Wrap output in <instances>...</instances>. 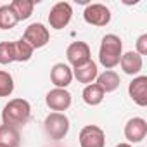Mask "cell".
<instances>
[{
    "mask_svg": "<svg viewBox=\"0 0 147 147\" xmlns=\"http://www.w3.org/2000/svg\"><path fill=\"white\" fill-rule=\"evenodd\" d=\"M31 118V106L26 99H12L9 100L5 106H4V111H2V121L4 125L7 126H12V128H21L24 126Z\"/></svg>",
    "mask_w": 147,
    "mask_h": 147,
    "instance_id": "6da1fadb",
    "label": "cell"
},
{
    "mask_svg": "<svg viewBox=\"0 0 147 147\" xmlns=\"http://www.w3.org/2000/svg\"><path fill=\"white\" fill-rule=\"evenodd\" d=\"M123 55V42L118 35L109 33L102 38L100 49H99V62L106 69H113L119 64V59Z\"/></svg>",
    "mask_w": 147,
    "mask_h": 147,
    "instance_id": "7a4b0ae2",
    "label": "cell"
},
{
    "mask_svg": "<svg viewBox=\"0 0 147 147\" xmlns=\"http://www.w3.org/2000/svg\"><path fill=\"white\" fill-rule=\"evenodd\" d=\"M43 130L49 138L61 140L69 131V119L64 113H50L43 121Z\"/></svg>",
    "mask_w": 147,
    "mask_h": 147,
    "instance_id": "3957f363",
    "label": "cell"
},
{
    "mask_svg": "<svg viewBox=\"0 0 147 147\" xmlns=\"http://www.w3.org/2000/svg\"><path fill=\"white\" fill-rule=\"evenodd\" d=\"M23 40L35 50V49H42L50 42V31L49 28H45V24L42 23H33L30 24L24 33H23Z\"/></svg>",
    "mask_w": 147,
    "mask_h": 147,
    "instance_id": "277c9868",
    "label": "cell"
},
{
    "mask_svg": "<svg viewBox=\"0 0 147 147\" xmlns=\"http://www.w3.org/2000/svg\"><path fill=\"white\" fill-rule=\"evenodd\" d=\"M73 18V7L67 2H57L49 12V24L54 30H64Z\"/></svg>",
    "mask_w": 147,
    "mask_h": 147,
    "instance_id": "5b68a950",
    "label": "cell"
},
{
    "mask_svg": "<svg viewBox=\"0 0 147 147\" xmlns=\"http://www.w3.org/2000/svg\"><path fill=\"white\" fill-rule=\"evenodd\" d=\"M83 19L92 26H107L111 23V11L104 4H88L83 11Z\"/></svg>",
    "mask_w": 147,
    "mask_h": 147,
    "instance_id": "8992f818",
    "label": "cell"
},
{
    "mask_svg": "<svg viewBox=\"0 0 147 147\" xmlns=\"http://www.w3.org/2000/svg\"><path fill=\"white\" fill-rule=\"evenodd\" d=\"M78 140H80V147H104L106 133L97 125H87L80 130Z\"/></svg>",
    "mask_w": 147,
    "mask_h": 147,
    "instance_id": "52a82bcc",
    "label": "cell"
},
{
    "mask_svg": "<svg viewBox=\"0 0 147 147\" xmlns=\"http://www.w3.org/2000/svg\"><path fill=\"white\" fill-rule=\"evenodd\" d=\"M90 47L88 43L85 42H73L69 43V47L66 49V57H67V62L73 66V67H76L80 64H85L87 61H90Z\"/></svg>",
    "mask_w": 147,
    "mask_h": 147,
    "instance_id": "ba28073f",
    "label": "cell"
},
{
    "mask_svg": "<svg viewBox=\"0 0 147 147\" xmlns=\"http://www.w3.org/2000/svg\"><path fill=\"white\" fill-rule=\"evenodd\" d=\"M147 135V121L144 118H131L125 125V138L128 144H140Z\"/></svg>",
    "mask_w": 147,
    "mask_h": 147,
    "instance_id": "9c48e42d",
    "label": "cell"
},
{
    "mask_svg": "<svg viewBox=\"0 0 147 147\" xmlns=\"http://www.w3.org/2000/svg\"><path fill=\"white\" fill-rule=\"evenodd\" d=\"M45 102L54 113H62L71 106V94L66 88H52L47 94Z\"/></svg>",
    "mask_w": 147,
    "mask_h": 147,
    "instance_id": "30bf717a",
    "label": "cell"
},
{
    "mask_svg": "<svg viewBox=\"0 0 147 147\" xmlns=\"http://www.w3.org/2000/svg\"><path fill=\"white\" fill-rule=\"evenodd\" d=\"M128 94H130V99L137 106L145 107L147 106V76L144 75L135 76L128 85Z\"/></svg>",
    "mask_w": 147,
    "mask_h": 147,
    "instance_id": "8fae6325",
    "label": "cell"
},
{
    "mask_svg": "<svg viewBox=\"0 0 147 147\" xmlns=\"http://www.w3.org/2000/svg\"><path fill=\"white\" fill-rule=\"evenodd\" d=\"M50 80L55 88H67L73 82V69L64 62H57L50 69Z\"/></svg>",
    "mask_w": 147,
    "mask_h": 147,
    "instance_id": "7c38bea8",
    "label": "cell"
},
{
    "mask_svg": "<svg viewBox=\"0 0 147 147\" xmlns=\"http://www.w3.org/2000/svg\"><path fill=\"white\" fill-rule=\"evenodd\" d=\"M97 76H99V69H97V64L92 59L87 61L85 64H80L76 67H73V78H76L80 83L90 85V83L95 82Z\"/></svg>",
    "mask_w": 147,
    "mask_h": 147,
    "instance_id": "4fadbf2b",
    "label": "cell"
},
{
    "mask_svg": "<svg viewBox=\"0 0 147 147\" xmlns=\"http://www.w3.org/2000/svg\"><path fill=\"white\" fill-rule=\"evenodd\" d=\"M119 66H121V69L126 73V75L135 76V75H138V73L142 71V67H144V59H142L137 52L130 50V52H125V54L121 55Z\"/></svg>",
    "mask_w": 147,
    "mask_h": 147,
    "instance_id": "5bb4252c",
    "label": "cell"
},
{
    "mask_svg": "<svg viewBox=\"0 0 147 147\" xmlns=\"http://www.w3.org/2000/svg\"><path fill=\"white\" fill-rule=\"evenodd\" d=\"M95 80H97V85L102 88L104 94L114 92V90L119 87V83H121L119 75H118L116 71H113V69H106L104 73H100V75H99Z\"/></svg>",
    "mask_w": 147,
    "mask_h": 147,
    "instance_id": "9a60e30c",
    "label": "cell"
},
{
    "mask_svg": "<svg viewBox=\"0 0 147 147\" xmlns=\"http://www.w3.org/2000/svg\"><path fill=\"white\" fill-rule=\"evenodd\" d=\"M21 144V135L18 128L0 125V145L2 147H19Z\"/></svg>",
    "mask_w": 147,
    "mask_h": 147,
    "instance_id": "2e32d148",
    "label": "cell"
},
{
    "mask_svg": "<svg viewBox=\"0 0 147 147\" xmlns=\"http://www.w3.org/2000/svg\"><path fill=\"white\" fill-rule=\"evenodd\" d=\"M11 50H12V59L18 62H26L33 55V49L21 38L16 42H11Z\"/></svg>",
    "mask_w": 147,
    "mask_h": 147,
    "instance_id": "e0dca14e",
    "label": "cell"
},
{
    "mask_svg": "<svg viewBox=\"0 0 147 147\" xmlns=\"http://www.w3.org/2000/svg\"><path fill=\"white\" fill-rule=\"evenodd\" d=\"M104 95H106V94L102 92V88H100L97 83L85 85L83 94H82V97H83L85 104H88V106H99V104L104 100Z\"/></svg>",
    "mask_w": 147,
    "mask_h": 147,
    "instance_id": "ac0fdd59",
    "label": "cell"
},
{
    "mask_svg": "<svg viewBox=\"0 0 147 147\" xmlns=\"http://www.w3.org/2000/svg\"><path fill=\"white\" fill-rule=\"evenodd\" d=\"M9 5L12 7L18 21L28 19L33 14V9H35V2H33V0H14V2H11Z\"/></svg>",
    "mask_w": 147,
    "mask_h": 147,
    "instance_id": "d6986e66",
    "label": "cell"
},
{
    "mask_svg": "<svg viewBox=\"0 0 147 147\" xmlns=\"http://www.w3.org/2000/svg\"><path fill=\"white\" fill-rule=\"evenodd\" d=\"M18 23L19 21L11 5H0V30H11Z\"/></svg>",
    "mask_w": 147,
    "mask_h": 147,
    "instance_id": "ffe728a7",
    "label": "cell"
},
{
    "mask_svg": "<svg viewBox=\"0 0 147 147\" xmlns=\"http://www.w3.org/2000/svg\"><path fill=\"white\" fill-rule=\"evenodd\" d=\"M14 92V80L12 75L0 69V97H9Z\"/></svg>",
    "mask_w": 147,
    "mask_h": 147,
    "instance_id": "44dd1931",
    "label": "cell"
},
{
    "mask_svg": "<svg viewBox=\"0 0 147 147\" xmlns=\"http://www.w3.org/2000/svg\"><path fill=\"white\" fill-rule=\"evenodd\" d=\"M11 62H14L11 42H0V64H11Z\"/></svg>",
    "mask_w": 147,
    "mask_h": 147,
    "instance_id": "7402d4cb",
    "label": "cell"
},
{
    "mask_svg": "<svg viewBox=\"0 0 147 147\" xmlns=\"http://www.w3.org/2000/svg\"><path fill=\"white\" fill-rule=\"evenodd\" d=\"M140 57L147 54V35H140L137 40V50H135Z\"/></svg>",
    "mask_w": 147,
    "mask_h": 147,
    "instance_id": "603a6c76",
    "label": "cell"
},
{
    "mask_svg": "<svg viewBox=\"0 0 147 147\" xmlns=\"http://www.w3.org/2000/svg\"><path fill=\"white\" fill-rule=\"evenodd\" d=\"M116 147H131V145H130V144H126V142H123V144H118Z\"/></svg>",
    "mask_w": 147,
    "mask_h": 147,
    "instance_id": "cb8c5ba5",
    "label": "cell"
},
{
    "mask_svg": "<svg viewBox=\"0 0 147 147\" xmlns=\"http://www.w3.org/2000/svg\"><path fill=\"white\" fill-rule=\"evenodd\" d=\"M0 147H2V145H0Z\"/></svg>",
    "mask_w": 147,
    "mask_h": 147,
    "instance_id": "d4e9b609",
    "label": "cell"
}]
</instances>
